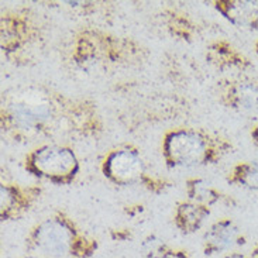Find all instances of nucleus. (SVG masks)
Returning a JSON list of instances; mask_svg holds the SVG:
<instances>
[{
    "label": "nucleus",
    "instance_id": "obj_13",
    "mask_svg": "<svg viewBox=\"0 0 258 258\" xmlns=\"http://www.w3.org/2000/svg\"><path fill=\"white\" fill-rule=\"evenodd\" d=\"M212 208L206 205L183 201L174 210V224L182 234H194L202 229L203 223L210 216Z\"/></svg>",
    "mask_w": 258,
    "mask_h": 258
},
{
    "label": "nucleus",
    "instance_id": "obj_5",
    "mask_svg": "<svg viewBox=\"0 0 258 258\" xmlns=\"http://www.w3.org/2000/svg\"><path fill=\"white\" fill-rule=\"evenodd\" d=\"M102 174L117 186L141 185L153 194H160L168 188V182L148 174L146 161L137 148L120 146L110 150L102 161Z\"/></svg>",
    "mask_w": 258,
    "mask_h": 258
},
{
    "label": "nucleus",
    "instance_id": "obj_1",
    "mask_svg": "<svg viewBox=\"0 0 258 258\" xmlns=\"http://www.w3.org/2000/svg\"><path fill=\"white\" fill-rule=\"evenodd\" d=\"M0 126L16 141H28L61 134L96 137L103 132V120L91 100L67 98L42 86H24L3 93Z\"/></svg>",
    "mask_w": 258,
    "mask_h": 258
},
{
    "label": "nucleus",
    "instance_id": "obj_10",
    "mask_svg": "<svg viewBox=\"0 0 258 258\" xmlns=\"http://www.w3.org/2000/svg\"><path fill=\"white\" fill-rule=\"evenodd\" d=\"M241 240V230L231 219L224 217L213 223L205 231L202 250L205 255H216L220 252L231 251Z\"/></svg>",
    "mask_w": 258,
    "mask_h": 258
},
{
    "label": "nucleus",
    "instance_id": "obj_6",
    "mask_svg": "<svg viewBox=\"0 0 258 258\" xmlns=\"http://www.w3.org/2000/svg\"><path fill=\"white\" fill-rule=\"evenodd\" d=\"M128 41L119 37L102 34L96 31H84L77 37L74 58L78 63H88L92 61H119L123 58Z\"/></svg>",
    "mask_w": 258,
    "mask_h": 258
},
{
    "label": "nucleus",
    "instance_id": "obj_11",
    "mask_svg": "<svg viewBox=\"0 0 258 258\" xmlns=\"http://www.w3.org/2000/svg\"><path fill=\"white\" fill-rule=\"evenodd\" d=\"M212 5L234 27L258 30V0H215Z\"/></svg>",
    "mask_w": 258,
    "mask_h": 258
},
{
    "label": "nucleus",
    "instance_id": "obj_18",
    "mask_svg": "<svg viewBox=\"0 0 258 258\" xmlns=\"http://www.w3.org/2000/svg\"><path fill=\"white\" fill-rule=\"evenodd\" d=\"M20 258H45L42 257V255H38V254H34V252H27V254H24L23 257Z\"/></svg>",
    "mask_w": 258,
    "mask_h": 258
},
{
    "label": "nucleus",
    "instance_id": "obj_19",
    "mask_svg": "<svg viewBox=\"0 0 258 258\" xmlns=\"http://www.w3.org/2000/svg\"><path fill=\"white\" fill-rule=\"evenodd\" d=\"M250 257H251V258H258V247H257V248H255V250H254V251H252V254H250Z\"/></svg>",
    "mask_w": 258,
    "mask_h": 258
},
{
    "label": "nucleus",
    "instance_id": "obj_8",
    "mask_svg": "<svg viewBox=\"0 0 258 258\" xmlns=\"http://www.w3.org/2000/svg\"><path fill=\"white\" fill-rule=\"evenodd\" d=\"M42 195L37 185L3 182L0 185V219L2 222L19 220L34 208Z\"/></svg>",
    "mask_w": 258,
    "mask_h": 258
},
{
    "label": "nucleus",
    "instance_id": "obj_7",
    "mask_svg": "<svg viewBox=\"0 0 258 258\" xmlns=\"http://www.w3.org/2000/svg\"><path fill=\"white\" fill-rule=\"evenodd\" d=\"M217 100L226 107L243 114H258V79L230 78L217 82Z\"/></svg>",
    "mask_w": 258,
    "mask_h": 258
},
{
    "label": "nucleus",
    "instance_id": "obj_2",
    "mask_svg": "<svg viewBox=\"0 0 258 258\" xmlns=\"http://www.w3.org/2000/svg\"><path fill=\"white\" fill-rule=\"evenodd\" d=\"M26 248L45 258H91L99 250V241L74 217L56 210L30 229Z\"/></svg>",
    "mask_w": 258,
    "mask_h": 258
},
{
    "label": "nucleus",
    "instance_id": "obj_9",
    "mask_svg": "<svg viewBox=\"0 0 258 258\" xmlns=\"http://www.w3.org/2000/svg\"><path fill=\"white\" fill-rule=\"evenodd\" d=\"M38 35V27L30 20L27 12L5 13L2 17V49L6 55L28 47Z\"/></svg>",
    "mask_w": 258,
    "mask_h": 258
},
{
    "label": "nucleus",
    "instance_id": "obj_16",
    "mask_svg": "<svg viewBox=\"0 0 258 258\" xmlns=\"http://www.w3.org/2000/svg\"><path fill=\"white\" fill-rule=\"evenodd\" d=\"M250 137H251L252 144L258 148V123L255 126L251 127V130H250Z\"/></svg>",
    "mask_w": 258,
    "mask_h": 258
},
{
    "label": "nucleus",
    "instance_id": "obj_15",
    "mask_svg": "<svg viewBox=\"0 0 258 258\" xmlns=\"http://www.w3.org/2000/svg\"><path fill=\"white\" fill-rule=\"evenodd\" d=\"M226 181L234 186L258 190V160L243 161L233 165L226 176Z\"/></svg>",
    "mask_w": 258,
    "mask_h": 258
},
{
    "label": "nucleus",
    "instance_id": "obj_4",
    "mask_svg": "<svg viewBox=\"0 0 258 258\" xmlns=\"http://www.w3.org/2000/svg\"><path fill=\"white\" fill-rule=\"evenodd\" d=\"M23 167L38 179L67 186L77 179L81 162L74 148L65 144H41L23 158Z\"/></svg>",
    "mask_w": 258,
    "mask_h": 258
},
{
    "label": "nucleus",
    "instance_id": "obj_3",
    "mask_svg": "<svg viewBox=\"0 0 258 258\" xmlns=\"http://www.w3.org/2000/svg\"><path fill=\"white\" fill-rule=\"evenodd\" d=\"M230 139L195 127L168 130L162 137L161 153L168 168H199L215 165L233 153Z\"/></svg>",
    "mask_w": 258,
    "mask_h": 258
},
{
    "label": "nucleus",
    "instance_id": "obj_12",
    "mask_svg": "<svg viewBox=\"0 0 258 258\" xmlns=\"http://www.w3.org/2000/svg\"><path fill=\"white\" fill-rule=\"evenodd\" d=\"M206 56L209 62L220 71L245 72L252 68V63L243 52H240L233 44L223 40L212 42L208 47Z\"/></svg>",
    "mask_w": 258,
    "mask_h": 258
},
{
    "label": "nucleus",
    "instance_id": "obj_20",
    "mask_svg": "<svg viewBox=\"0 0 258 258\" xmlns=\"http://www.w3.org/2000/svg\"><path fill=\"white\" fill-rule=\"evenodd\" d=\"M254 48H255V54L258 55V40L255 42H254Z\"/></svg>",
    "mask_w": 258,
    "mask_h": 258
},
{
    "label": "nucleus",
    "instance_id": "obj_14",
    "mask_svg": "<svg viewBox=\"0 0 258 258\" xmlns=\"http://www.w3.org/2000/svg\"><path fill=\"white\" fill-rule=\"evenodd\" d=\"M185 190H186L189 201L206 205L209 208L222 202L226 198L220 190L213 188L209 182L202 178H189L188 181L185 182Z\"/></svg>",
    "mask_w": 258,
    "mask_h": 258
},
{
    "label": "nucleus",
    "instance_id": "obj_17",
    "mask_svg": "<svg viewBox=\"0 0 258 258\" xmlns=\"http://www.w3.org/2000/svg\"><path fill=\"white\" fill-rule=\"evenodd\" d=\"M224 258H251L250 255H245L243 252H237V251H233V252H229L227 255Z\"/></svg>",
    "mask_w": 258,
    "mask_h": 258
}]
</instances>
